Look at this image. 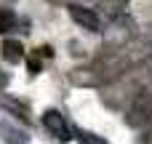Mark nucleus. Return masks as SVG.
Instances as JSON below:
<instances>
[{
	"label": "nucleus",
	"mask_w": 152,
	"mask_h": 144,
	"mask_svg": "<svg viewBox=\"0 0 152 144\" xmlns=\"http://www.w3.org/2000/svg\"><path fill=\"white\" fill-rule=\"evenodd\" d=\"M123 118L131 128H144L152 120V77L134 94V99L123 110Z\"/></svg>",
	"instance_id": "obj_1"
},
{
	"label": "nucleus",
	"mask_w": 152,
	"mask_h": 144,
	"mask_svg": "<svg viewBox=\"0 0 152 144\" xmlns=\"http://www.w3.org/2000/svg\"><path fill=\"white\" fill-rule=\"evenodd\" d=\"M139 35V29H136V21L131 19V16H118V19H112L110 24H107V29H104V45H128L134 37Z\"/></svg>",
	"instance_id": "obj_2"
},
{
	"label": "nucleus",
	"mask_w": 152,
	"mask_h": 144,
	"mask_svg": "<svg viewBox=\"0 0 152 144\" xmlns=\"http://www.w3.org/2000/svg\"><path fill=\"white\" fill-rule=\"evenodd\" d=\"M43 126H45V131H51V136L53 139H59V142H69L72 139V128H69V123L64 120V115L61 112H56V110H48V112H43Z\"/></svg>",
	"instance_id": "obj_3"
},
{
	"label": "nucleus",
	"mask_w": 152,
	"mask_h": 144,
	"mask_svg": "<svg viewBox=\"0 0 152 144\" xmlns=\"http://www.w3.org/2000/svg\"><path fill=\"white\" fill-rule=\"evenodd\" d=\"M67 8H69V19L77 27H83L88 32H102V16L94 8H86V5H67Z\"/></svg>",
	"instance_id": "obj_4"
},
{
	"label": "nucleus",
	"mask_w": 152,
	"mask_h": 144,
	"mask_svg": "<svg viewBox=\"0 0 152 144\" xmlns=\"http://www.w3.org/2000/svg\"><path fill=\"white\" fill-rule=\"evenodd\" d=\"M0 51H3V59L11 61V64H19V61L24 59V48H21L19 40H3Z\"/></svg>",
	"instance_id": "obj_5"
},
{
	"label": "nucleus",
	"mask_w": 152,
	"mask_h": 144,
	"mask_svg": "<svg viewBox=\"0 0 152 144\" xmlns=\"http://www.w3.org/2000/svg\"><path fill=\"white\" fill-rule=\"evenodd\" d=\"M0 134H3V142L5 144H27V136L19 128L8 126V123H0Z\"/></svg>",
	"instance_id": "obj_6"
},
{
	"label": "nucleus",
	"mask_w": 152,
	"mask_h": 144,
	"mask_svg": "<svg viewBox=\"0 0 152 144\" xmlns=\"http://www.w3.org/2000/svg\"><path fill=\"white\" fill-rule=\"evenodd\" d=\"M13 27H16V13L8 11V8H0V35L11 32Z\"/></svg>",
	"instance_id": "obj_7"
},
{
	"label": "nucleus",
	"mask_w": 152,
	"mask_h": 144,
	"mask_svg": "<svg viewBox=\"0 0 152 144\" xmlns=\"http://www.w3.org/2000/svg\"><path fill=\"white\" fill-rule=\"evenodd\" d=\"M75 136H77L83 144H104L102 139H94V134H88V131H75Z\"/></svg>",
	"instance_id": "obj_8"
},
{
	"label": "nucleus",
	"mask_w": 152,
	"mask_h": 144,
	"mask_svg": "<svg viewBox=\"0 0 152 144\" xmlns=\"http://www.w3.org/2000/svg\"><path fill=\"white\" fill-rule=\"evenodd\" d=\"M27 67H29V72H32V75H37V69H40V67H37V59H29V64H27Z\"/></svg>",
	"instance_id": "obj_9"
},
{
	"label": "nucleus",
	"mask_w": 152,
	"mask_h": 144,
	"mask_svg": "<svg viewBox=\"0 0 152 144\" xmlns=\"http://www.w3.org/2000/svg\"><path fill=\"white\" fill-rule=\"evenodd\" d=\"M8 80H11V77H8V75L0 69V88H5V86H8Z\"/></svg>",
	"instance_id": "obj_10"
}]
</instances>
